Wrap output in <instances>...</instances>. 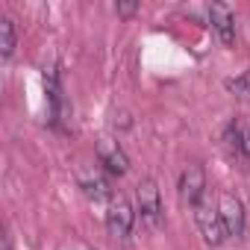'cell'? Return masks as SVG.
<instances>
[{"label": "cell", "instance_id": "6da1fadb", "mask_svg": "<svg viewBox=\"0 0 250 250\" xmlns=\"http://www.w3.org/2000/svg\"><path fill=\"white\" fill-rule=\"evenodd\" d=\"M194 221L200 227V235L209 247H221L227 241V227L221 221V212H218V203H212L209 197H203L197 206H194Z\"/></svg>", "mask_w": 250, "mask_h": 250}, {"label": "cell", "instance_id": "7a4b0ae2", "mask_svg": "<svg viewBox=\"0 0 250 250\" xmlns=\"http://www.w3.org/2000/svg\"><path fill=\"white\" fill-rule=\"evenodd\" d=\"M44 91H47V100H50L53 124H56L59 130H71V106L65 100V91H62L56 68H44Z\"/></svg>", "mask_w": 250, "mask_h": 250}, {"label": "cell", "instance_id": "3957f363", "mask_svg": "<svg viewBox=\"0 0 250 250\" xmlns=\"http://www.w3.org/2000/svg\"><path fill=\"white\" fill-rule=\"evenodd\" d=\"M136 200H139L142 221H145L150 229H159V227H162V200H159L156 183H153V180H142L139 188H136Z\"/></svg>", "mask_w": 250, "mask_h": 250}, {"label": "cell", "instance_id": "277c9868", "mask_svg": "<svg viewBox=\"0 0 250 250\" xmlns=\"http://www.w3.org/2000/svg\"><path fill=\"white\" fill-rule=\"evenodd\" d=\"M133 221H136V212L121 194H115L106 203V227L115 238H127L133 232Z\"/></svg>", "mask_w": 250, "mask_h": 250}, {"label": "cell", "instance_id": "5b68a950", "mask_svg": "<svg viewBox=\"0 0 250 250\" xmlns=\"http://www.w3.org/2000/svg\"><path fill=\"white\" fill-rule=\"evenodd\" d=\"M177 188H180V200L194 209L206 197V174H203V168L200 165H186L183 174H180V186Z\"/></svg>", "mask_w": 250, "mask_h": 250}, {"label": "cell", "instance_id": "8992f818", "mask_svg": "<svg viewBox=\"0 0 250 250\" xmlns=\"http://www.w3.org/2000/svg\"><path fill=\"white\" fill-rule=\"evenodd\" d=\"M77 186L83 188V194L88 197V200H94V203H109L115 194H112V188H109V183H106V177L94 168V165H88V168H80L77 171Z\"/></svg>", "mask_w": 250, "mask_h": 250}, {"label": "cell", "instance_id": "52a82bcc", "mask_svg": "<svg viewBox=\"0 0 250 250\" xmlns=\"http://www.w3.org/2000/svg\"><path fill=\"white\" fill-rule=\"evenodd\" d=\"M218 212H221V221L227 227V235H244V203L229 194V191H221L218 197Z\"/></svg>", "mask_w": 250, "mask_h": 250}, {"label": "cell", "instance_id": "ba28073f", "mask_svg": "<svg viewBox=\"0 0 250 250\" xmlns=\"http://www.w3.org/2000/svg\"><path fill=\"white\" fill-rule=\"evenodd\" d=\"M97 159H100V165H103L109 174H115V177H124V174L130 171V159H127L124 147H121L115 139H100V142H97Z\"/></svg>", "mask_w": 250, "mask_h": 250}, {"label": "cell", "instance_id": "9c48e42d", "mask_svg": "<svg viewBox=\"0 0 250 250\" xmlns=\"http://www.w3.org/2000/svg\"><path fill=\"white\" fill-rule=\"evenodd\" d=\"M209 24H212V30L218 33V39H221L224 44H232V39H235V21H232L229 6L212 3V6H209Z\"/></svg>", "mask_w": 250, "mask_h": 250}, {"label": "cell", "instance_id": "30bf717a", "mask_svg": "<svg viewBox=\"0 0 250 250\" xmlns=\"http://www.w3.org/2000/svg\"><path fill=\"white\" fill-rule=\"evenodd\" d=\"M0 53H3V59L15 53V24L9 18H0Z\"/></svg>", "mask_w": 250, "mask_h": 250}, {"label": "cell", "instance_id": "8fae6325", "mask_svg": "<svg viewBox=\"0 0 250 250\" xmlns=\"http://www.w3.org/2000/svg\"><path fill=\"white\" fill-rule=\"evenodd\" d=\"M238 136H241V156L250 162V121H238Z\"/></svg>", "mask_w": 250, "mask_h": 250}, {"label": "cell", "instance_id": "7c38bea8", "mask_svg": "<svg viewBox=\"0 0 250 250\" xmlns=\"http://www.w3.org/2000/svg\"><path fill=\"white\" fill-rule=\"evenodd\" d=\"M229 88H232V91H238L241 97H250V71H247L244 77L232 80V83H229Z\"/></svg>", "mask_w": 250, "mask_h": 250}, {"label": "cell", "instance_id": "4fadbf2b", "mask_svg": "<svg viewBox=\"0 0 250 250\" xmlns=\"http://www.w3.org/2000/svg\"><path fill=\"white\" fill-rule=\"evenodd\" d=\"M115 9H118V12H121V15H133V12H136V9H139V3H118V6H115Z\"/></svg>", "mask_w": 250, "mask_h": 250}, {"label": "cell", "instance_id": "5bb4252c", "mask_svg": "<svg viewBox=\"0 0 250 250\" xmlns=\"http://www.w3.org/2000/svg\"><path fill=\"white\" fill-rule=\"evenodd\" d=\"M3 250H12V241H9V235H3Z\"/></svg>", "mask_w": 250, "mask_h": 250}]
</instances>
